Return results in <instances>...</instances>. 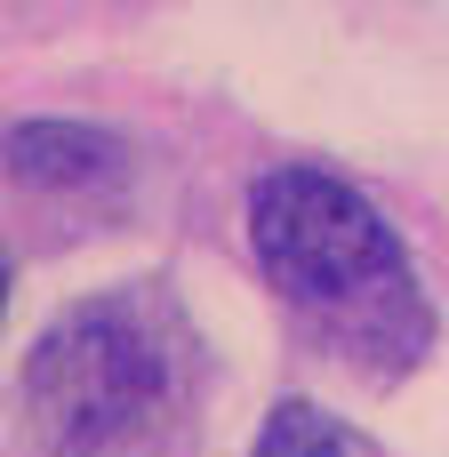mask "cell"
I'll use <instances>...</instances> for the list:
<instances>
[{
  "label": "cell",
  "instance_id": "6da1fadb",
  "mask_svg": "<svg viewBox=\"0 0 449 457\" xmlns=\"http://www.w3.org/2000/svg\"><path fill=\"white\" fill-rule=\"evenodd\" d=\"M249 257L289 321L353 378L386 386L434 353V305L402 233L337 169H265L249 185Z\"/></svg>",
  "mask_w": 449,
  "mask_h": 457
},
{
  "label": "cell",
  "instance_id": "7a4b0ae2",
  "mask_svg": "<svg viewBox=\"0 0 449 457\" xmlns=\"http://www.w3.org/2000/svg\"><path fill=\"white\" fill-rule=\"evenodd\" d=\"M209 386V353L169 289H96L56 313L16 370L40 457H169Z\"/></svg>",
  "mask_w": 449,
  "mask_h": 457
},
{
  "label": "cell",
  "instance_id": "3957f363",
  "mask_svg": "<svg viewBox=\"0 0 449 457\" xmlns=\"http://www.w3.org/2000/svg\"><path fill=\"white\" fill-rule=\"evenodd\" d=\"M8 185L40 201H96L129 185V145L96 120H16L8 129Z\"/></svg>",
  "mask_w": 449,
  "mask_h": 457
},
{
  "label": "cell",
  "instance_id": "277c9868",
  "mask_svg": "<svg viewBox=\"0 0 449 457\" xmlns=\"http://www.w3.org/2000/svg\"><path fill=\"white\" fill-rule=\"evenodd\" d=\"M249 457H370V442H362L345 418H329L321 402L289 394V402H273V410H265V426H257Z\"/></svg>",
  "mask_w": 449,
  "mask_h": 457
}]
</instances>
